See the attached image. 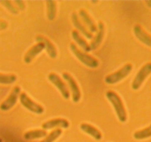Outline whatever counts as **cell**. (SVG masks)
<instances>
[{
  "mask_svg": "<svg viewBox=\"0 0 151 142\" xmlns=\"http://www.w3.org/2000/svg\"><path fill=\"white\" fill-rule=\"evenodd\" d=\"M106 97L113 105L119 120L121 122H125L127 120V112L119 95L114 91L109 90L106 93Z\"/></svg>",
  "mask_w": 151,
  "mask_h": 142,
  "instance_id": "6da1fadb",
  "label": "cell"
},
{
  "mask_svg": "<svg viewBox=\"0 0 151 142\" xmlns=\"http://www.w3.org/2000/svg\"><path fill=\"white\" fill-rule=\"evenodd\" d=\"M70 47L71 51L73 52L74 56L77 58L82 63H83L84 65L91 68L98 67L99 65V61L96 58L93 57L92 56L85 53V52H82L73 42L70 43Z\"/></svg>",
  "mask_w": 151,
  "mask_h": 142,
  "instance_id": "7a4b0ae2",
  "label": "cell"
},
{
  "mask_svg": "<svg viewBox=\"0 0 151 142\" xmlns=\"http://www.w3.org/2000/svg\"><path fill=\"white\" fill-rule=\"evenodd\" d=\"M132 69H133V65L131 64H126L125 65H124L119 70L107 75L105 77V79H104V81L108 85H114V84H116L117 82H120L121 80L124 79V78L127 77L132 71Z\"/></svg>",
  "mask_w": 151,
  "mask_h": 142,
  "instance_id": "3957f363",
  "label": "cell"
},
{
  "mask_svg": "<svg viewBox=\"0 0 151 142\" xmlns=\"http://www.w3.org/2000/svg\"><path fill=\"white\" fill-rule=\"evenodd\" d=\"M19 100L20 103L22 104L23 107H24L30 112L34 113L36 114H42L44 113L45 109L42 106L33 101L24 92L20 93Z\"/></svg>",
  "mask_w": 151,
  "mask_h": 142,
  "instance_id": "277c9868",
  "label": "cell"
},
{
  "mask_svg": "<svg viewBox=\"0 0 151 142\" xmlns=\"http://www.w3.org/2000/svg\"><path fill=\"white\" fill-rule=\"evenodd\" d=\"M151 73V62L145 64L143 65L142 68L139 70V71L136 74V77L133 79L132 82V89L134 90H137L140 88L143 82L147 79L148 76Z\"/></svg>",
  "mask_w": 151,
  "mask_h": 142,
  "instance_id": "5b68a950",
  "label": "cell"
},
{
  "mask_svg": "<svg viewBox=\"0 0 151 142\" xmlns=\"http://www.w3.org/2000/svg\"><path fill=\"white\" fill-rule=\"evenodd\" d=\"M20 91H21V89L19 87H14L8 98L0 104V110L3 111H8L11 110L17 103L18 97L20 95Z\"/></svg>",
  "mask_w": 151,
  "mask_h": 142,
  "instance_id": "8992f818",
  "label": "cell"
},
{
  "mask_svg": "<svg viewBox=\"0 0 151 142\" xmlns=\"http://www.w3.org/2000/svg\"><path fill=\"white\" fill-rule=\"evenodd\" d=\"M48 79L60 91L62 96L65 99H68L70 98V91L68 86L57 74H56L55 73H50L48 75Z\"/></svg>",
  "mask_w": 151,
  "mask_h": 142,
  "instance_id": "52a82bcc",
  "label": "cell"
},
{
  "mask_svg": "<svg viewBox=\"0 0 151 142\" xmlns=\"http://www.w3.org/2000/svg\"><path fill=\"white\" fill-rule=\"evenodd\" d=\"M62 77L68 82V86L70 88V90L72 92V98L73 102H79L81 98V92L80 89H79V86H78L76 80L73 79V77L71 75H70L68 73H62Z\"/></svg>",
  "mask_w": 151,
  "mask_h": 142,
  "instance_id": "ba28073f",
  "label": "cell"
},
{
  "mask_svg": "<svg viewBox=\"0 0 151 142\" xmlns=\"http://www.w3.org/2000/svg\"><path fill=\"white\" fill-rule=\"evenodd\" d=\"M133 33H134L135 36L136 38L145 44V45L148 46V47H151V36L148 34L140 24H137L134 25L133 27Z\"/></svg>",
  "mask_w": 151,
  "mask_h": 142,
  "instance_id": "9c48e42d",
  "label": "cell"
},
{
  "mask_svg": "<svg viewBox=\"0 0 151 142\" xmlns=\"http://www.w3.org/2000/svg\"><path fill=\"white\" fill-rule=\"evenodd\" d=\"M36 41L37 42H41L44 44L45 49L47 54L49 55L50 58L55 59L57 56V50H56L54 44L48 39L44 37L43 35H37L36 37Z\"/></svg>",
  "mask_w": 151,
  "mask_h": 142,
  "instance_id": "30bf717a",
  "label": "cell"
},
{
  "mask_svg": "<svg viewBox=\"0 0 151 142\" xmlns=\"http://www.w3.org/2000/svg\"><path fill=\"white\" fill-rule=\"evenodd\" d=\"M70 126L69 122L68 120L65 118H58L54 119L49 120L45 121L42 124V127L43 130H49V129H53L55 127H62V128H68Z\"/></svg>",
  "mask_w": 151,
  "mask_h": 142,
  "instance_id": "8fae6325",
  "label": "cell"
},
{
  "mask_svg": "<svg viewBox=\"0 0 151 142\" xmlns=\"http://www.w3.org/2000/svg\"><path fill=\"white\" fill-rule=\"evenodd\" d=\"M45 49V45L43 43L37 42V44L32 46L30 49L27 51L24 56V61L25 63L29 64L33 60L37 55L40 54L42 51Z\"/></svg>",
  "mask_w": 151,
  "mask_h": 142,
  "instance_id": "7c38bea8",
  "label": "cell"
},
{
  "mask_svg": "<svg viewBox=\"0 0 151 142\" xmlns=\"http://www.w3.org/2000/svg\"><path fill=\"white\" fill-rule=\"evenodd\" d=\"M97 33L95 36L93 41L90 44V48L91 50H95L99 47L102 42L103 38L104 36V24L102 22H99L98 26H97Z\"/></svg>",
  "mask_w": 151,
  "mask_h": 142,
  "instance_id": "4fadbf2b",
  "label": "cell"
},
{
  "mask_svg": "<svg viewBox=\"0 0 151 142\" xmlns=\"http://www.w3.org/2000/svg\"><path fill=\"white\" fill-rule=\"evenodd\" d=\"M71 19H72L73 24L74 27H75L77 29V30H79L86 38L88 39H93L92 33H91V32L85 27V25L81 22L80 20H79V18L78 17L77 14H76L75 12L72 14Z\"/></svg>",
  "mask_w": 151,
  "mask_h": 142,
  "instance_id": "5bb4252c",
  "label": "cell"
},
{
  "mask_svg": "<svg viewBox=\"0 0 151 142\" xmlns=\"http://www.w3.org/2000/svg\"><path fill=\"white\" fill-rule=\"evenodd\" d=\"M80 129L82 131L85 132V133L94 138L96 140L99 141L101 139L102 135H101V132L98 129L96 128L95 127L91 125V124H87V123H82V124H80Z\"/></svg>",
  "mask_w": 151,
  "mask_h": 142,
  "instance_id": "9a60e30c",
  "label": "cell"
},
{
  "mask_svg": "<svg viewBox=\"0 0 151 142\" xmlns=\"http://www.w3.org/2000/svg\"><path fill=\"white\" fill-rule=\"evenodd\" d=\"M79 14L81 18H82V19L83 20L84 23L88 26V27L89 28V31L91 33H94V32L97 31V25L95 24L93 19L90 16V15L85 10H79Z\"/></svg>",
  "mask_w": 151,
  "mask_h": 142,
  "instance_id": "2e32d148",
  "label": "cell"
},
{
  "mask_svg": "<svg viewBox=\"0 0 151 142\" xmlns=\"http://www.w3.org/2000/svg\"><path fill=\"white\" fill-rule=\"evenodd\" d=\"M72 37L74 41L77 43L79 45V47H82V50L85 52H89L91 50L90 48V44H88V42H86V40L83 38L82 37H81V35L79 34V33L78 32V30H73L72 31Z\"/></svg>",
  "mask_w": 151,
  "mask_h": 142,
  "instance_id": "e0dca14e",
  "label": "cell"
},
{
  "mask_svg": "<svg viewBox=\"0 0 151 142\" xmlns=\"http://www.w3.org/2000/svg\"><path fill=\"white\" fill-rule=\"evenodd\" d=\"M47 136V131L45 130H32L26 132L24 134V138L26 140H34L40 138L46 137Z\"/></svg>",
  "mask_w": 151,
  "mask_h": 142,
  "instance_id": "ac0fdd59",
  "label": "cell"
},
{
  "mask_svg": "<svg viewBox=\"0 0 151 142\" xmlns=\"http://www.w3.org/2000/svg\"><path fill=\"white\" fill-rule=\"evenodd\" d=\"M47 16L50 21L54 20L56 15V2L55 1H47Z\"/></svg>",
  "mask_w": 151,
  "mask_h": 142,
  "instance_id": "d6986e66",
  "label": "cell"
},
{
  "mask_svg": "<svg viewBox=\"0 0 151 142\" xmlns=\"http://www.w3.org/2000/svg\"><path fill=\"white\" fill-rule=\"evenodd\" d=\"M133 137L137 140H142L151 137V124L146 128L136 131L133 134Z\"/></svg>",
  "mask_w": 151,
  "mask_h": 142,
  "instance_id": "ffe728a7",
  "label": "cell"
},
{
  "mask_svg": "<svg viewBox=\"0 0 151 142\" xmlns=\"http://www.w3.org/2000/svg\"><path fill=\"white\" fill-rule=\"evenodd\" d=\"M62 133V130H61V129L59 128L56 129V130H53L51 133H49V134L40 142H53L61 136Z\"/></svg>",
  "mask_w": 151,
  "mask_h": 142,
  "instance_id": "44dd1931",
  "label": "cell"
},
{
  "mask_svg": "<svg viewBox=\"0 0 151 142\" xmlns=\"http://www.w3.org/2000/svg\"><path fill=\"white\" fill-rule=\"evenodd\" d=\"M17 81V76L14 74H2L0 73V84L11 85Z\"/></svg>",
  "mask_w": 151,
  "mask_h": 142,
  "instance_id": "7402d4cb",
  "label": "cell"
},
{
  "mask_svg": "<svg viewBox=\"0 0 151 142\" xmlns=\"http://www.w3.org/2000/svg\"><path fill=\"white\" fill-rule=\"evenodd\" d=\"M0 4H2L5 8H6L11 14H18L19 10L17 7L14 5V2L10 1H0Z\"/></svg>",
  "mask_w": 151,
  "mask_h": 142,
  "instance_id": "603a6c76",
  "label": "cell"
},
{
  "mask_svg": "<svg viewBox=\"0 0 151 142\" xmlns=\"http://www.w3.org/2000/svg\"><path fill=\"white\" fill-rule=\"evenodd\" d=\"M8 24L7 22L4 21V20H0V31L5 30L8 27Z\"/></svg>",
  "mask_w": 151,
  "mask_h": 142,
  "instance_id": "cb8c5ba5",
  "label": "cell"
},
{
  "mask_svg": "<svg viewBox=\"0 0 151 142\" xmlns=\"http://www.w3.org/2000/svg\"><path fill=\"white\" fill-rule=\"evenodd\" d=\"M14 3H15L20 10H24L25 8V5L23 1H15Z\"/></svg>",
  "mask_w": 151,
  "mask_h": 142,
  "instance_id": "d4e9b609",
  "label": "cell"
},
{
  "mask_svg": "<svg viewBox=\"0 0 151 142\" xmlns=\"http://www.w3.org/2000/svg\"><path fill=\"white\" fill-rule=\"evenodd\" d=\"M145 3L147 5V6L149 7V8H151V1H146V2H145Z\"/></svg>",
  "mask_w": 151,
  "mask_h": 142,
  "instance_id": "484cf974",
  "label": "cell"
},
{
  "mask_svg": "<svg viewBox=\"0 0 151 142\" xmlns=\"http://www.w3.org/2000/svg\"><path fill=\"white\" fill-rule=\"evenodd\" d=\"M91 2H92V3H97L98 2H97V1H92Z\"/></svg>",
  "mask_w": 151,
  "mask_h": 142,
  "instance_id": "4316f807",
  "label": "cell"
},
{
  "mask_svg": "<svg viewBox=\"0 0 151 142\" xmlns=\"http://www.w3.org/2000/svg\"><path fill=\"white\" fill-rule=\"evenodd\" d=\"M0 142H2V139L0 138Z\"/></svg>",
  "mask_w": 151,
  "mask_h": 142,
  "instance_id": "83f0119b",
  "label": "cell"
}]
</instances>
